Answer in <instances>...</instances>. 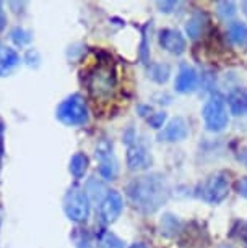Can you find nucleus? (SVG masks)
I'll list each match as a JSON object with an SVG mask.
<instances>
[{"mask_svg":"<svg viewBox=\"0 0 247 248\" xmlns=\"http://www.w3.org/2000/svg\"><path fill=\"white\" fill-rule=\"evenodd\" d=\"M127 195L135 208L143 213H155L166 203L169 196V188L165 177L160 174L143 175L133 179L127 185Z\"/></svg>","mask_w":247,"mask_h":248,"instance_id":"f257e3e1","label":"nucleus"},{"mask_svg":"<svg viewBox=\"0 0 247 248\" xmlns=\"http://www.w3.org/2000/svg\"><path fill=\"white\" fill-rule=\"evenodd\" d=\"M202 117H203V124L208 132H213V133L223 132V130L228 127V122H230L225 97L221 94H218V93L210 96L207 104L203 106Z\"/></svg>","mask_w":247,"mask_h":248,"instance_id":"f03ea898","label":"nucleus"},{"mask_svg":"<svg viewBox=\"0 0 247 248\" xmlns=\"http://www.w3.org/2000/svg\"><path fill=\"white\" fill-rule=\"evenodd\" d=\"M90 117L88 106L80 94H73L60 102L57 109V119L68 127H80L85 125Z\"/></svg>","mask_w":247,"mask_h":248,"instance_id":"7ed1b4c3","label":"nucleus"},{"mask_svg":"<svg viewBox=\"0 0 247 248\" xmlns=\"http://www.w3.org/2000/svg\"><path fill=\"white\" fill-rule=\"evenodd\" d=\"M230 175L226 172H215L202 184L200 198L210 204H220L230 195Z\"/></svg>","mask_w":247,"mask_h":248,"instance_id":"20e7f679","label":"nucleus"},{"mask_svg":"<svg viewBox=\"0 0 247 248\" xmlns=\"http://www.w3.org/2000/svg\"><path fill=\"white\" fill-rule=\"evenodd\" d=\"M64 211L73 222H85L90 216V200L86 191L77 186L70 188L64 198Z\"/></svg>","mask_w":247,"mask_h":248,"instance_id":"39448f33","label":"nucleus"},{"mask_svg":"<svg viewBox=\"0 0 247 248\" xmlns=\"http://www.w3.org/2000/svg\"><path fill=\"white\" fill-rule=\"evenodd\" d=\"M88 88L95 97H109L115 90V73L108 65H99L90 73Z\"/></svg>","mask_w":247,"mask_h":248,"instance_id":"423d86ee","label":"nucleus"},{"mask_svg":"<svg viewBox=\"0 0 247 248\" xmlns=\"http://www.w3.org/2000/svg\"><path fill=\"white\" fill-rule=\"evenodd\" d=\"M124 208L122 195L117 190H109L101 200L99 204V217L104 224H113L120 216Z\"/></svg>","mask_w":247,"mask_h":248,"instance_id":"0eeeda50","label":"nucleus"},{"mask_svg":"<svg viewBox=\"0 0 247 248\" xmlns=\"http://www.w3.org/2000/svg\"><path fill=\"white\" fill-rule=\"evenodd\" d=\"M96 159L99 161V174L102 179L113 180L117 175V161L113 153V144L109 141H101L98 144Z\"/></svg>","mask_w":247,"mask_h":248,"instance_id":"6e6552de","label":"nucleus"},{"mask_svg":"<svg viewBox=\"0 0 247 248\" xmlns=\"http://www.w3.org/2000/svg\"><path fill=\"white\" fill-rule=\"evenodd\" d=\"M160 46L166 52H169L172 55H181L185 52L187 43H185V37L182 36V32L178 30H172V28H165L160 31L158 36Z\"/></svg>","mask_w":247,"mask_h":248,"instance_id":"1a4fd4ad","label":"nucleus"},{"mask_svg":"<svg viewBox=\"0 0 247 248\" xmlns=\"http://www.w3.org/2000/svg\"><path fill=\"white\" fill-rule=\"evenodd\" d=\"M127 166L130 170H143L151 166V154L142 143H130L127 148Z\"/></svg>","mask_w":247,"mask_h":248,"instance_id":"9d476101","label":"nucleus"},{"mask_svg":"<svg viewBox=\"0 0 247 248\" xmlns=\"http://www.w3.org/2000/svg\"><path fill=\"white\" fill-rule=\"evenodd\" d=\"M198 86V73L192 65L189 63H181L178 77H176L174 88L176 91L181 94H189L194 93Z\"/></svg>","mask_w":247,"mask_h":248,"instance_id":"9b49d317","label":"nucleus"},{"mask_svg":"<svg viewBox=\"0 0 247 248\" xmlns=\"http://www.w3.org/2000/svg\"><path fill=\"white\" fill-rule=\"evenodd\" d=\"M189 135V125L182 117H174L172 120H169V124L161 130L158 135L160 141L166 143H176V141H182L187 138Z\"/></svg>","mask_w":247,"mask_h":248,"instance_id":"f8f14e48","label":"nucleus"},{"mask_svg":"<svg viewBox=\"0 0 247 248\" xmlns=\"http://www.w3.org/2000/svg\"><path fill=\"white\" fill-rule=\"evenodd\" d=\"M226 106L232 115L239 117L247 114V90L246 88H234L228 94Z\"/></svg>","mask_w":247,"mask_h":248,"instance_id":"ddd939ff","label":"nucleus"},{"mask_svg":"<svg viewBox=\"0 0 247 248\" xmlns=\"http://www.w3.org/2000/svg\"><path fill=\"white\" fill-rule=\"evenodd\" d=\"M207 23H208L207 13H205V12H195L194 15L189 18L187 25H185V31H187L190 39H198V37L203 34Z\"/></svg>","mask_w":247,"mask_h":248,"instance_id":"4468645a","label":"nucleus"},{"mask_svg":"<svg viewBox=\"0 0 247 248\" xmlns=\"http://www.w3.org/2000/svg\"><path fill=\"white\" fill-rule=\"evenodd\" d=\"M228 36L234 44L244 46L247 43V25L242 21H231L228 26Z\"/></svg>","mask_w":247,"mask_h":248,"instance_id":"2eb2a0df","label":"nucleus"},{"mask_svg":"<svg viewBox=\"0 0 247 248\" xmlns=\"http://www.w3.org/2000/svg\"><path fill=\"white\" fill-rule=\"evenodd\" d=\"M88 166H90V159H88L86 154L83 153H77L75 156L70 161V172L75 179H82L83 175L86 174Z\"/></svg>","mask_w":247,"mask_h":248,"instance_id":"dca6fc26","label":"nucleus"},{"mask_svg":"<svg viewBox=\"0 0 247 248\" xmlns=\"http://www.w3.org/2000/svg\"><path fill=\"white\" fill-rule=\"evenodd\" d=\"M18 62H20L18 54L13 49H7L5 52L2 54V57H0V77L10 73L18 65Z\"/></svg>","mask_w":247,"mask_h":248,"instance_id":"f3484780","label":"nucleus"},{"mask_svg":"<svg viewBox=\"0 0 247 248\" xmlns=\"http://www.w3.org/2000/svg\"><path fill=\"white\" fill-rule=\"evenodd\" d=\"M181 229V221L172 214H166L161 219V233L166 237H174Z\"/></svg>","mask_w":247,"mask_h":248,"instance_id":"a211bd4d","label":"nucleus"},{"mask_svg":"<svg viewBox=\"0 0 247 248\" xmlns=\"http://www.w3.org/2000/svg\"><path fill=\"white\" fill-rule=\"evenodd\" d=\"M169 75H171V67L166 63H153L150 67V78L153 81L160 83H166L169 79Z\"/></svg>","mask_w":247,"mask_h":248,"instance_id":"6ab92c4d","label":"nucleus"},{"mask_svg":"<svg viewBox=\"0 0 247 248\" xmlns=\"http://www.w3.org/2000/svg\"><path fill=\"white\" fill-rule=\"evenodd\" d=\"M99 248H124V242L113 232H104L98 240Z\"/></svg>","mask_w":247,"mask_h":248,"instance_id":"aec40b11","label":"nucleus"},{"mask_svg":"<svg viewBox=\"0 0 247 248\" xmlns=\"http://www.w3.org/2000/svg\"><path fill=\"white\" fill-rule=\"evenodd\" d=\"M216 12L223 20H231L232 16L236 15L237 8L234 2H228V0H223V2L216 3Z\"/></svg>","mask_w":247,"mask_h":248,"instance_id":"412c9836","label":"nucleus"},{"mask_svg":"<svg viewBox=\"0 0 247 248\" xmlns=\"http://www.w3.org/2000/svg\"><path fill=\"white\" fill-rule=\"evenodd\" d=\"M166 122V112H155V114H150L148 117V125L151 128L160 130Z\"/></svg>","mask_w":247,"mask_h":248,"instance_id":"4be33fe9","label":"nucleus"},{"mask_svg":"<svg viewBox=\"0 0 247 248\" xmlns=\"http://www.w3.org/2000/svg\"><path fill=\"white\" fill-rule=\"evenodd\" d=\"M28 34H30V32H25L23 30H20V28H16V30H13V32H12V39L15 41L18 46H25L31 41V37H23Z\"/></svg>","mask_w":247,"mask_h":248,"instance_id":"5701e85b","label":"nucleus"},{"mask_svg":"<svg viewBox=\"0 0 247 248\" xmlns=\"http://www.w3.org/2000/svg\"><path fill=\"white\" fill-rule=\"evenodd\" d=\"M156 5H158V8H160V12L171 13L172 10H176V7H178V2H174V0H165V2H158Z\"/></svg>","mask_w":247,"mask_h":248,"instance_id":"b1692460","label":"nucleus"},{"mask_svg":"<svg viewBox=\"0 0 247 248\" xmlns=\"http://www.w3.org/2000/svg\"><path fill=\"white\" fill-rule=\"evenodd\" d=\"M236 190H237V193L242 196V198L247 200V177H244V179H241L239 182H237Z\"/></svg>","mask_w":247,"mask_h":248,"instance_id":"393cba45","label":"nucleus"},{"mask_svg":"<svg viewBox=\"0 0 247 248\" xmlns=\"http://www.w3.org/2000/svg\"><path fill=\"white\" fill-rule=\"evenodd\" d=\"M237 161H239L244 167H247V146L239 149V153H237Z\"/></svg>","mask_w":247,"mask_h":248,"instance_id":"a878e982","label":"nucleus"},{"mask_svg":"<svg viewBox=\"0 0 247 248\" xmlns=\"http://www.w3.org/2000/svg\"><path fill=\"white\" fill-rule=\"evenodd\" d=\"M129 248H148L145 243H142V242H138V243H133V245H130Z\"/></svg>","mask_w":247,"mask_h":248,"instance_id":"bb28decb","label":"nucleus"},{"mask_svg":"<svg viewBox=\"0 0 247 248\" xmlns=\"http://www.w3.org/2000/svg\"><path fill=\"white\" fill-rule=\"evenodd\" d=\"M3 26H5V16H3L2 13H0V31L3 30Z\"/></svg>","mask_w":247,"mask_h":248,"instance_id":"cd10ccee","label":"nucleus"},{"mask_svg":"<svg viewBox=\"0 0 247 248\" xmlns=\"http://www.w3.org/2000/svg\"><path fill=\"white\" fill-rule=\"evenodd\" d=\"M220 248H231V247H220Z\"/></svg>","mask_w":247,"mask_h":248,"instance_id":"c85d7f7f","label":"nucleus"}]
</instances>
